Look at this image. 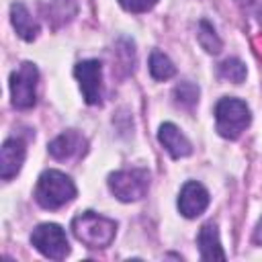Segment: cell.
Listing matches in <instances>:
<instances>
[{
    "mask_svg": "<svg viewBox=\"0 0 262 262\" xmlns=\"http://www.w3.org/2000/svg\"><path fill=\"white\" fill-rule=\"evenodd\" d=\"M37 80L39 72L35 63L25 61L10 74V94H12V104L20 111L31 108L37 102Z\"/></svg>",
    "mask_w": 262,
    "mask_h": 262,
    "instance_id": "cell-5",
    "label": "cell"
},
{
    "mask_svg": "<svg viewBox=\"0 0 262 262\" xmlns=\"http://www.w3.org/2000/svg\"><path fill=\"white\" fill-rule=\"evenodd\" d=\"M74 76L80 82L84 100L88 104H98L102 96V66L96 59H86L76 63Z\"/></svg>",
    "mask_w": 262,
    "mask_h": 262,
    "instance_id": "cell-7",
    "label": "cell"
},
{
    "mask_svg": "<svg viewBox=\"0 0 262 262\" xmlns=\"http://www.w3.org/2000/svg\"><path fill=\"white\" fill-rule=\"evenodd\" d=\"M72 231L78 242L88 248H106L115 239L117 223L94 211H84L72 221Z\"/></svg>",
    "mask_w": 262,
    "mask_h": 262,
    "instance_id": "cell-1",
    "label": "cell"
},
{
    "mask_svg": "<svg viewBox=\"0 0 262 262\" xmlns=\"http://www.w3.org/2000/svg\"><path fill=\"white\" fill-rule=\"evenodd\" d=\"M254 244L262 246V217L258 219V223H256V229H254Z\"/></svg>",
    "mask_w": 262,
    "mask_h": 262,
    "instance_id": "cell-19",
    "label": "cell"
},
{
    "mask_svg": "<svg viewBox=\"0 0 262 262\" xmlns=\"http://www.w3.org/2000/svg\"><path fill=\"white\" fill-rule=\"evenodd\" d=\"M149 72L156 80H168L176 74V68L168 55H164L162 51H154L149 55Z\"/></svg>",
    "mask_w": 262,
    "mask_h": 262,
    "instance_id": "cell-14",
    "label": "cell"
},
{
    "mask_svg": "<svg viewBox=\"0 0 262 262\" xmlns=\"http://www.w3.org/2000/svg\"><path fill=\"white\" fill-rule=\"evenodd\" d=\"M199 250H201V258L203 260H225V252L221 248L219 242V231L215 223H205L199 231Z\"/></svg>",
    "mask_w": 262,
    "mask_h": 262,
    "instance_id": "cell-12",
    "label": "cell"
},
{
    "mask_svg": "<svg viewBox=\"0 0 262 262\" xmlns=\"http://www.w3.org/2000/svg\"><path fill=\"white\" fill-rule=\"evenodd\" d=\"M10 20H12V27L16 31V35L25 41H33L39 33V25L35 23V18L31 16V12L27 10L25 4L16 2L10 6Z\"/></svg>",
    "mask_w": 262,
    "mask_h": 262,
    "instance_id": "cell-13",
    "label": "cell"
},
{
    "mask_svg": "<svg viewBox=\"0 0 262 262\" xmlns=\"http://www.w3.org/2000/svg\"><path fill=\"white\" fill-rule=\"evenodd\" d=\"M174 100L184 106V108H190L196 104L199 100V86L192 84V82H180L176 88H174Z\"/></svg>",
    "mask_w": 262,
    "mask_h": 262,
    "instance_id": "cell-16",
    "label": "cell"
},
{
    "mask_svg": "<svg viewBox=\"0 0 262 262\" xmlns=\"http://www.w3.org/2000/svg\"><path fill=\"white\" fill-rule=\"evenodd\" d=\"M108 188L123 203L139 201L145 196L149 188V174L147 170H141V168L119 170L108 176Z\"/></svg>",
    "mask_w": 262,
    "mask_h": 262,
    "instance_id": "cell-4",
    "label": "cell"
},
{
    "mask_svg": "<svg viewBox=\"0 0 262 262\" xmlns=\"http://www.w3.org/2000/svg\"><path fill=\"white\" fill-rule=\"evenodd\" d=\"M215 121H217V131L225 139H237L250 125V108L244 100L239 98H221L215 104Z\"/></svg>",
    "mask_w": 262,
    "mask_h": 262,
    "instance_id": "cell-3",
    "label": "cell"
},
{
    "mask_svg": "<svg viewBox=\"0 0 262 262\" xmlns=\"http://www.w3.org/2000/svg\"><path fill=\"white\" fill-rule=\"evenodd\" d=\"M119 4L129 12H147L158 4V0H119Z\"/></svg>",
    "mask_w": 262,
    "mask_h": 262,
    "instance_id": "cell-18",
    "label": "cell"
},
{
    "mask_svg": "<svg viewBox=\"0 0 262 262\" xmlns=\"http://www.w3.org/2000/svg\"><path fill=\"white\" fill-rule=\"evenodd\" d=\"M158 139L172 158H184V156H190L192 151L190 141L180 133V129L174 123H164L158 131Z\"/></svg>",
    "mask_w": 262,
    "mask_h": 262,
    "instance_id": "cell-10",
    "label": "cell"
},
{
    "mask_svg": "<svg viewBox=\"0 0 262 262\" xmlns=\"http://www.w3.org/2000/svg\"><path fill=\"white\" fill-rule=\"evenodd\" d=\"M25 143L20 139H6L0 149V176L2 180H10L18 174L23 162H25Z\"/></svg>",
    "mask_w": 262,
    "mask_h": 262,
    "instance_id": "cell-9",
    "label": "cell"
},
{
    "mask_svg": "<svg viewBox=\"0 0 262 262\" xmlns=\"http://www.w3.org/2000/svg\"><path fill=\"white\" fill-rule=\"evenodd\" d=\"M207 207H209V192H207V188L201 182H196V180H188L182 186L180 194H178V209H180V213L184 217L192 219V217L201 215Z\"/></svg>",
    "mask_w": 262,
    "mask_h": 262,
    "instance_id": "cell-8",
    "label": "cell"
},
{
    "mask_svg": "<svg viewBox=\"0 0 262 262\" xmlns=\"http://www.w3.org/2000/svg\"><path fill=\"white\" fill-rule=\"evenodd\" d=\"M219 74H221V78L239 84V82L246 80V66H244V61L231 57V59H225V61L219 66Z\"/></svg>",
    "mask_w": 262,
    "mask_h": 262,
    "instance_id": "cell-17",
    "label": "cell"
},
{
    "mask_svg": "<svg viewBox=\"0 0 262 262\" xmlns=\"http://www.w3.org/2000/svg\"><path fill=\"white\" fill-rule=\"evenodd\" d=\"M31 244L51 260H63L70 254V244L63 229L55 223H41L31 233Z\"/></svg>",
    "mask_w": 262,
    "mask_h": 262,
    "instance_id": "cell-6",
    "label": "cell"
},
{
    "mask_svg": "<svg viewBox=\"0 0 262 262\" xmlns=\"http://www.w3.org/2000/svg\"><path fill=\"white\" fill-rule=\"evenodd\" d=\"M196 37H199V43H201V47H203L205 51H209V53H219V51H221V39L217 37L215 29H213L207 20H201V23H199V33H196Z\"/></svg>",
    "mask_w": 262,
    "mask_h": 262,
    "instance_id": "cell-15",
    "label": "cell"
},
{
    "mask_svg": "<svg viewBox=\"0 0 262 262\" xmlns=\"http://www.w3.org/2000/svg\"><path fill=\"white\" fill-rule=\"evenodd\" d=\"M84 145H86V139L76 133V131H66L61 135H57L51 143H49V154L55 158V160H70V158H76L84 151Z\"/></svg>",
    "mask_w": 262,
    "mask_h": 262,
    "instance_id": "cell-11",
    "label": "cell"
},
{
    "mask_svg": "<svg viewBox=\"0 0 262 262\" xmlns=\"http://www.w3.org/2000/svg\"><path fill=\"white\" fill-rule=\"evenodd\" d=\"M76 196V184L59 170H45L35 186V199L43 209L55 211Z\"/></svg>",
    "mask_w": 262,
    "mask_h": 262,
    "instance_id": "cell-2",
    "label": "cell"
}]
</instances>
